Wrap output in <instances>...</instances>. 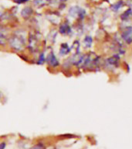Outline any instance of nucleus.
Listing matches in <instances>:
<instances>
[{"label":"nucleus","instance_id":"nucleus-5","mask_svg":"<svg viewBox=\"0 0 132 149\" xmlns=\"http://www.w3.org/2000/svg\"><path fill=\"white\" fill-rule=\"evenodd\" d=\"M32 13H33V9L30 7H26L22 11V16H23L24 18H27L31 15Z\"/></svg>","mask_w":132,"mask_h":149},{"label":"nucleus","instance_id":"nucleus-1","mask_svg":"<svg viewBox=\"0 0 132 149\" xmlns=\"http://www.w3.org/2000/svg\"><path fill=\"white\" fill-rule=\"evenodd\" d=\"M122 38L130 44L132 42V27H127L126 30L122 33Z\"/></svg>","mask_w":132,"mask_h":149},{"label":"nucleus","instance_id":"nucleus-4","mask_svg":"<svg viewBox=\"0 0 132 149\" xmlns=\"http://www.w3.org/2000/svg\"><path fill=\"white\" fill-rule=\"evenodd\" d=\"M50 2H51L50 0H33L34 5H36V6H39V7L48 5L50 3Z\"/></svg>","mask_w":132,"mask_h":149},{"label":"nucleus","instance_id":"nucleus-10","mask_svg":"<svg viewBox=\"0 0 132 149\" xmlns=\"http://www.w3.org/2000/svg\"><path fill=\"white\" fill-rule=\"evenodd\" d=\"M45 61V55H44V53H42L41 55H39V61H38V64L39 65H43Z\"/></svg>","mask_w":132,"mask_h":149},{"label":"nucleus","instance_id":"nucleus-2","mask_svg":"<svg viewBox=\"0 0 132 149\" xmlns=\"http://www.w3.org/2000/svg\"><path fill=\"white\" fill-rule=\"evenodd\" d=\"M47 62L49 64V65L52 66L53 68L55 67H57V66L60 65L59 63V61L57 60V58H56V56L53 52L49 53L48 57H47Z\"/></svg>","mask_w":132,"mask_h":149},{"label":"nucleus","instance_id":"nucleus-9","mask_svg":"<svg viewBox=\"0 0 132 149\" xmlns=\"http://www.w3.org/2000/svg\"><path fill=\"white\" fill-rule=\"evenodd\" d=\"M122 4H123L122 2H118V3H115V4L112 6V9H113L114 10H118V9L121 7Z\"/></svg>","mask_w":132,"mask_h":149},{"label":"nucleus","instance_id":"nucleus-11","mask_svg":"<svg viewBox=\"0 0 132 149\" xmlns=\"http://www.w3.org/2000/svg\"><path fill=\"white\" fill-rule=\"evenodd\" d=\"M16 3H18V4H22V3H25L26 2H28L29 0H13Z\"/></svg>","mask_w":132,"mask_h":149},{"label":"nucleus","instance_id":"nucleus-12","mask_svg":"<svg viewBox=\"0 0 132 149\" xmlns=\"http://www.w3.org/2000/svg\"><path fill=\"white\" fill-rule=\"evenodd\" d=\"M6 148V142L5 141H3L0 143V149H5Z\"/></svg>","mask_w":132,"mask_h":149},{"label":"nucleus","instance_id":"nucleus-6","mask_svg":"<svg viewBox=\"0 0 132 149\" xmlns=\"http://www.w3.org/2000/svg\"><path fill=\"white\" fill-rule=\"evenodd\" d=\"M70 52V49H69V46H68L67 44H64L61 45V49H60V55L62 54L63 55H67L68 53Z\"/></svg>","mask_w":132,"mask_h":149},{"label":"nucleus","instance_id":"nucleus-13","mask_svg":"<svg viewBox=\"0 0 132 149\" xmlns=\"http://www.w3.org/2000/svg\"><path fill=\"white\" fill-rule=\"evenodd\" d=\"M0 98H1V92H0Z\"/></svg>","mask_w":132,"mask_h":149},{"label":"nucleus","instance_id":"nucleus-8","mask_svg":"<svg viewBox=\"0 0 132 149\" xmlns=\"http://www.w3.org/2000/svg\"><path fill=\"white\" fill-rule=\"evenodd\" d=\"M131 12H132L131 9H128V10L126 11V12H125V13H124L121 16L122 20H126L128 16H131Z\"/></svg>","mask_w":132,"mask_h":149},{"label":"nucleus","instance_id":"nucleus-7","mask_svg":"<svg viewBox=\"0 0 132 149\" xmlns=\"http://www.w3.org/2000/svg\"><path fill=\"white\" fill-rule=\"evenodd\" d=\"M29 149H46V145L42 142H39L37 144H34L33 146L31 147Z\"/></svg>","mask_w":132,"mask_h":149},{"label":"nucleus","instance_id":"nucleus-3","mask_svg":"<svg viewBox=\"0 0 132 149\" xmlns=\"http://www.w3.org/2000/svg\"><path fill=\"white\" fill-rule=\"evenodd\" d=\"M70 31H71V30H70V26H69L67 24H63L60 26V34H63V35H67V34H70Z\"/></svg>","mask_w":132,"mask_h":149}]
</instances>
